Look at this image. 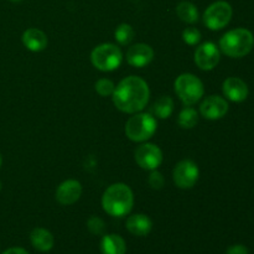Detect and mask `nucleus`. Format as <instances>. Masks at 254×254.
<instances>
[{"label":"nucleus","instance_id":"obj_1","mask_svg":"<svg viewBox=\"0 0 254 254\" xmlns=\"http://www.w3.org/2000/svg\"><path fill=\"white\" fill-rule=\"evenodd\" d=\"M112 98L117 109L123 113L135 114L146 107L150 98V89L143 78L129 76L116 86Z\"/></svg>","mask_w":254,"mask_h":254},{"label":"nucleus","instance_id":"obj_2","mask_svg":"<svg viewBox=\"0 0 254 254\" xmlns=\"http://www.w3.org/2000/svg\"><path fill=\"white\" fill-rule=\"evenodd\" d=\"M134 206V195L131 189L123 183H117L109 186L102 197V207L113 217H124Z\"/></svg>","mask_w":254,"mask_h":254},{"label":"nucleus","instance_id":"obj_3","mask_svg":"<svg viewBox=\"0 0 254 254\" xmlns=\"http://www.w3.org/2000/svg\"><path fill=\"white\" fill-rule=\"evenodd\" d=\"M254 36L247 29H233L226 32L220 40V50L228 57L241 59L252 51Z\"/></svg>","mask_w":254,"mask_h":254},{"label":"nucleus","instance_id":"obj_4","mask_svg":"<svg viewBox=\"0 0 254 254\" xmlns=\"http://www.w3.org/2000/svg\"><path fill=\"white\" fill-rule=\"evenodd\" d=\"M158 122L150 113H135L126 123V134L131 141L145 143L155 134Z\"/></svg>","mask_w":254,"mask_h":254},{"label":"nucleus","instance_id":"obj_5","mask_svg":"<svg viewBox=\"0 0 254 254\" xmlns=\"http://www.w3.org/2000/svg\"><path fill=\"white\" fill-rule=\"evenodd\" d=\"M175 92L185 106H193L197 103L205 93L202 81L192 73H183L176 78Z\"/></svg>","mask_w":254,"mask_h":254},{"label":"nucleus","instance_id":"obj_6","mask_svg":"<svg viewBox=\"0 0 254 254\" xmlns=\"http://www.w3.org/2000/svg\"><path fill=\"white\" fill-rule=\"evenodd\" d=\"M92 64L102 72H111L118 68L123 61L121 49L114 44H102L94 47L91 54Z\"/></svg>","mask_w":254,"mask_h":254},{"label":"nucleus","instance_id":"obj_7","mask_svg":"<svg viewBox=\"0 0 254 254\" xmlns=\"http://www.w3.org/2000/svg\"><path fill=\"white\" fill-rule=\"evenodd\" d=\"M232 14V6L227 1H216L203 12V24L213 31L221 30L230 24Z\"/></svg>","mask_w":254,"mask_h":254},{"label":"nucleus","instance_id":"obj_8","mask_svg":"<svg viewBox=\"0 0 254 254\" xmlns=\"http://www.w3.org/2000/svg\"><path fill=\"white\" fill-rule=\"evenodd\" d=\"M200 176V170L195 161L190 160V159H185L176 164L173 171V179L175 185L179 189H192L196 185Z\"/></svg>","mask_w":254,"mask_h":254},{"label":"nucleus","instance_id":"obj_9","mask_svg":"<svg viewBox=\"0 0 254 254\" xmlns=\"http://www.w3.org/2000/svg\"><path fill=\"white\" fill-rule=\"evenodd\" d=\"M136 164L144 170H156L163 163V151L155 144L144 143L136 148L134 153Z\"/></svg>","mask_w":254,"mask_h":254},{"label":"nucleus","instance_id":"obj_10","mask_svg":"<svg viewBox=\"0 0 254 254\" xmlns=\"http://www.w3.org/2000/svg\"><path fill=\"white\" fill-rule=\"evenodd\" d=\"M221 51L213 42H205L195 51V64L202 71H211L218 64Z\"/></svg>","mask_w":254,"mask_h":254},{"label":"nucleus","instance_id":"obj_11","mask_svg":"<svg viewBox=\"0 0 254 254\" xmlns=\"http://www.w3.org/2000/svg\"><path fill=\"white\" fill-rule=\"evenodd\" d=\"M228 112V103L223 97L210 96L201 103L200 113L208 121H217L223 118Z\"/></svg>","mask_w":254,"mask_h":254},{"label":"nucleus","instance_id":"obj_12","mask_svg":"<svg viewBox=\"0 0 254 254\" xmlns=\"http://www.w3.org/2000/svg\"><path fill=\"white\" fill-rule=\"evenodd\" d=\"M154 59V50L151 46L146 44H135L130 46L127 51V61L130 66L145 67L153 61Z\"/></svg>","mask_w":254,"mask_h":254},{"label":"nucleus","instance_id":"obj_13","mask_svg":"<svg viewBox=\"0 0 254 254\" xmlns=\"http://www.w3.org/2000/svg\"><path fill=\"white\" fill-rule=\"evenodd\" d=\"M82 195V185L77 180H66L57 188L56 200L64 206L73 205Z\"/></svg>","mask_w":254,"mask_h":254},{"label":"nucleus","instance_id":"obj_14","mask_svg":"<svg viewBox=\"0 0 254 254\" xmlns=\"http://www.w3.org/2000/svg\"><path fill=\"white\" fill-rule=\"evenodd\" d=\"M223 94L227 99L235 103H241L248 97V86L238 77H230L222 84Z\"/></svg>","mask_w":254,"mask_h":254},{"label":"nucleus","instance_id":"obj_15","mask_svg":"<svg viewBox=\"0 0 254 254\" xmlns=\"http://www.w3.org/2000/svg\"><path fill=\"white\" fill-rule=\"evenodd\" d=\"M126 227L131 235L138 237H145L153 230V222L150 218L143 213H135L129 216L126 222Z\"/></svg>","mask_w":254,"mask_h":254},{"label":"nucleus","instance_id":"obj_16","mask_svg":"<svg viewBox=\"0 0 254 254\" xmlns=\"http://www.w3.org/2000/svg\"><path fill=\"white\" fill-rule=\"evenodd\" d=\"M47 42L49 41L46 34L36 27H30L22 34V44L32 52H40L45 50L47 47Z\"/></svg>","mask_w":254,"mask_h":254},{"label":"nucleus","instance_id":"obj_17","mask_svg":"<svg viewBox=\"0 0 254 254\" xmlns=\"http://www.w3.org/2000/svg\"><path fill=\"white\" fill-rule=\"evenodd\" d=\"M30 241L35 250L39 252H50L54 248L55 238L49 230L42 227H36L30 233Z\"/></svg>","mask_w":254,"mask_h":254},{"label":"nucleus","instance_id":"obj_18","mask_svg":"<svg viewBox=\"0 0 254 254\" xmlns=\"http://www.w3.org/2000/svg\"><path fill=\"white\" fill-rule=\"evenodd\" d=\"M101 251L103 254H126L127 243L121 236L106 235L101 241Z\"/></svg>","mask_w":254,"mask_h":254},{"label":"nucleus","instance_id":"obj_19","mask_svg":"<svg viewBox=\"0 0 254 254\" xmlns=\"http://www.w3.org/2000/svg\"><path fill=\"white\" fill-rule=\"evenodd\" d=\"M176 14H178L179 19L186 24H195L198 21L197 7L190 1H181L176 6Z\"/></svg>","mask_w":254,"mask_h":254},{"label":"nucleus","instance_id":"obj_20","mask_svg":"<svg viewBox=\"0 0 254 254\" xmlns=\"http://www.w3.org/2000/svg\"><path fill=\"white\" fill-rule=\"evenodd\" d=\"M174 112V101L171 97L163 96L155 102L153 107L154 117L160 119H168Z\"/></svg>","mask_w":254,"mask_h":254},{"label":"nucleus","instance_id":"obj_21","mask_svg":"<svg viewBox=\"0 0 254 254\" xmlns=\"http://www.w3.org/2000/svg\"><path fill=\"white\" fill-rule=\"evenodd\" d=\"M178 123L183 129H192L198 123V113L192 107L186 106L179 114Z\"/></svg>","mask_w":254,"mask_h":254},{"label":"nucleus","instance_id":"obj_22","mask_svg":"<svg viewBox=\"0 0 254 254\" xmlns=\"http://www.w3.org/2000/svg\"><path fill=\"white\" fill-rule=\"evenodd\" d=\"M117 42L122 46H127L130 44L134 39V30L129 24H121L114 32Z\"/></svg>","mask_w":254,"mask_h":254},{"label":"nucleus","instance_id":"obj_23","mask_svg":"<svg viewBox=\"0 0 254 254\" xmlns=\"http://www.w3.org/2000/svg\"><path fill=\"white\" fill-rule=\"evenodd\" d=\"M94 88H96V92L99 96L108 97L113 94L114 89H116V84H114L113 81L108 78H101L96 82Z\"/></svg>","mask_w":254,"mask_h":254},{"label":"nucleus","instance_id":"obj_24","mask_svg":"<svg viewBox=\"0 0 254 254\" xmlns=\"http://www.w3.org/2000/svg\"><path fill=\"white\" fill-rule=\"evenodd\" d=\"M87 227H88L89 232H91L92 235L99 236L104 232V230H106V223H104V221L102 220V218L97 217V216H92V217H89L88 221H87Z\"/></svg>","mask_w":254,"mask_h":254},{"label":"nucleus","instance_id":"obj_25","mask_svg":"<svg viewBox=\"0 0 254 254\" xmlns=\"http://www.w3.org/2000/svg\"><path fill=\"white\" fill-rule=\"evenodd\" d=\"M183 40L188 45H197L201 41V32L196 27H188L183 31Z\"/></svg>","mask_w":254,"mask_h":254},{"label":"nucleus","instance_id":"obj_26","mask_svg":"<svg viewBox=\"0 0 254 254\" xmlns=\"http://www.w3.org/2000/svg\"><path fill=\"white\" fill-rule=\"evenodd\" d=\"M148 184L154 190H161L164 188V184H165V179H164L163 174L159 173L158 170H153L148 179Z\"/></svg>","mask_w":254,"mask_h":254},{"label":"nucleus","instance_id":"obj_27","mask_svg":"<svg viewBox=\"0 0 254 254\" xmlns=\"http://www.w3.org/2000/svg\"><path fill=\"white\" fill-rule=\"evenodd\" d=\"M226 254H248V250L242 245H235L228 248Z\"/></svg>","mask_w":254,"mask_h":254},{"label":"nucleus","instance_id":"obj_28","mask_svg":"<svg viewBox=\"0 0 254 254\" xmlns=\"http://www.w3.org/2000/svg\"><path fill=\"white\" fill-rule=\"evenodd\" d=\"M2 254H29V252L21 247H12V248H9V250L5 251Z\"/></svg>","mask_w":254,"mask_h":254},{"label":"nucleus","instance_id":"obj_29","mask_svg":"<svg viewBox=\"0 0 254 254\" xmlns=\"http://www.w3.org/2000/svg\"><path fill=\"white\" fill-rule=\"evenodd\" d=\"M10 1H14V2H20V1H22V0H10Z\"/></svg>","mask_w":254,"mask_h":254},{"label":"nucleus","instance_id":"obj_30","mask_svg":"<svg viewBox=\"0 0 254 254\" xmlns=\"http://www.w3.org/2000/svg\"><path fill=\"white\" fill-rule=\"evenodd\" d=\"M1 164H2V158L1 155H0V168H1Z\"/></svg>","mask_w":254,"mask_h":254},{"label":"nucleus","instance_id":"obj_31","mask_svg":"<svg viewBox=\"0 0 254 254\" xmlns=\"http://www.w3.org/2000/svg\"><path fill=\"white\" fill-rule=\"evenodd\" d=\"M0 191H1V183H0Z\"/></svg>","mask_w":254,"mask_h":254}]
</instances>
